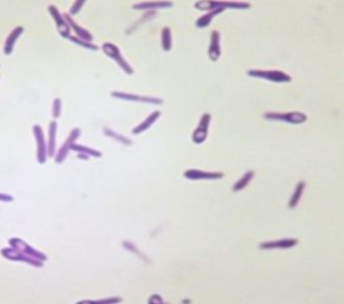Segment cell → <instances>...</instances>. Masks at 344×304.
I'll return each mask as SVG.
<instances>
[{"label":"cell","mask_w":344,"mask_h":304,"mask_svg":"<svg viewBox=\"0 0 344 304\" xmlns=\"http://www.w3.org/2000/svg\"><path fill=\"white\" fill-rule=\"evenodd\" d=\"M84 3H85V1H76V2H74L72 7H71V9H70V13L73 14V15L77 14L79 12V10L82 8V6L84 5Z\"/></svg>","instance_id":"27"},{"label":"cell","mask_w":344,"mask_h":304,"mask_svg":"<svg viewBox=\"0 0 344 304\" xmlns=\"http://www.w3.org/2000/svg\"><path fill=\"white\" fill-rule=\"evenodd\" d=\"M56 132H57V123L52 122L49 127V143H48V154L53 156L55 153L56 147Z\"/></svg>","instance_id":"22"},{"label":"cell","mask_w":344,"mask_h":304,"mask_svg":"<svg viewBox=\"0 0 344 304\" xmlns=\"http://www.w3.org/2000/svg\"><path fill=\"white\" fill-rule=\"evenodd\" d=\"M60 112H61V101L59 99H56L54 102V106H53L54 118H58L60 116Z\"/></svg>","instance_id":"28"},{"label":"cell","mask_w":344,"mask_h":304,"mask_svg":"<svg viewBox=\"0 0 344 304\" xmlns=\"http://www.w3.org/2000/svg\"><path fill=\"white\" fill-rule=\"evenodd\" d=\"M247 75L251 77L261 78L269 80L276 83H286L291 82L292 77L280 70H259V69H250L247 71Z\"/></svg>","instance_id":"1"},{"label":"cell","mask_w":344,"mask_h":304,"mask_svg":"<svg viewBox=\"0 0 344 304\" xmlns=\"http://www.w3.org/2000/svg\"><path fill=\"white\" fill-rule=\"evenodd\" d=\"M299 240L296 238H283L279 240L265 241L259 246L262 250H274V249H291L298 245Z\"/></svg>","instance_id":"11"},{"label":"cell","mask_w":344,"mask_h":304,"mask_svg":"<svg viewBox=\"0 0 344 304\" xmlns=\"http://www.w3.org/2000/svg\"><path fill=\"white\" fill-rule=\"evenodd\" d=\"M48 10L56 22V25H57V28L59 30L60 35L63 38H69L70 37V27H69L68 23L66 22L64 16L59 12V10L56 8L55 5H50L48 7Z\"/></svg>","instance_id":"7"},{"label":"cell","mask_w":344,"mask_h":304,"mask_svg":"<svg viewBox=\"0 0 344 304\" xmlns=\"http://www.w3.org/2000/svg\"><path fill=\"white\" fill-rule=\"evenodd\" d=\"M23 27L22 26H16L14 27L12 30H11V33L8 35L7 39H6V42H5V45H4V53L6 55H9L11 54V52L13 51V47L17 41V39L21 36V34L23 33Z\"/></svg>","instance_id":"16"},{"label":"cell","mask_w":344,"mask_h":304,"mask_svg":"<svg viewBox=\"0 0 344 304\" xmlns=\"http://www.w3.org/2000/svg\"><path fill=\"white\" fill-rule=\"evenodd\" d=\"M9 245L11 246V248L17 250L18 252L26 255V256H29V257H32L34 259H37L39 261H43L46 259V257L44 255H42L41 253L35 251L32 247H29L26 242H24L22 239L20 238H10L9 239Z\"/></svg>","instance_id":"5"},{"label":"cell","mask_w":344,"mask_h":304,"mask_svg":"<svg viewBox=\"0 0 344 304\" xmlns=\"http://www.w3.org/2000/svg\"><path fill=\"white\" fill-rule=\"evenodd\" d=\"M71 149L79 152V153H83V154H87V155H91V156H95V157H100L102 155V153L100 151L98 150H95V149H91V148H88V147H85V146H82V145H76V144H73Z\"/></svg>","instance_id":"24"},{"label":"cell","mask_w":344,"mask_h":304,"mask_svg":"<svg viewBox=\"0 0 344 304\" xmlns=\"http://www.w3.org/2000/svg\"><path fill=\"white\" fill-rule=\"evenodd\" d=\"M211 119L212 117L208 113L202 116L198 128L193 133V141L196 144H202L203 142L206 141L208 137V133H209V126L211 123Z\"/></svg>","instance_id":"6"},{"label":"cell","mask_w":344,"mask_h":304,"mask_svg":"<svg viewBox=\"0 0 344 304\" xmlns=\"http://www.w3.org/2000/svg\"><path fill=\"white\" fill-rule=\"evenodd\" d=\"M263 118L266 120H270V121L286 122V123L295 124V125L303 124L308 120L307 115H305L304 113H301V112H289V113H285V114L269 112V113H265L263 115Z\"/></svg>","instance_id":"3"},{"label":"cell","mask_w":344,"mask_h":304,"mask_svg":"<svg viewBox=\"0 0 344 304\" xmlns=\"http://www.w3.org/2000/svg\"><path fill=\"white\" fill-rule=\"evenodd\" d=\"M183 175L192 180H201V179H221L224 177L223 172L219 171H203L200 169H189L184 171Z\"/></svg>","instance_id":"9"},{"label":"cell","mask_w":344,"mask_h":304,"mask_svg":"<svg viewBox=\"0 0 344 304\" xmlns=\"http://www.w3.org/2000/svg\"><path fill=\"white\" fill-rule=\"evenodd\" d=\"M79 135H80V130H79L78 128L72 130V132L70 133L68 139L65 141L64 145L61 147V149H60L59 152H58V154H57V156H56V162H57V163H60V162H62V161L64 160V158H65L66 155L68 154L69 150L71 149V147H72L74 141L78 138Z\"/></svg>","instance_id":"14"},{"label":"cell","mask_w":344,"mask_h":304,"mask_svg":"<svg viewBox=\"0 0 344 304\" xmlns=\"http://www.w3.org/2000/svg\"><path fill=\"white\" fill-rule=\"evenodd\" d=\"M221 35L219 33V30H213L211 35V43L209 47V58L216 62L221 56V43H220Z\"/></svg>","instance_id":"13"},{"label":"cell","mask_w":344,"mask_h":304,"mask_svg":"<svg viewBox=\"0 0 344 304\" xmlns=\"http://www.w3.org/2000/svg\"><path fill=\"white\" fill-rule=\"evenodd\" d=\"M0 201L1 202H12L13 201V197L6 195V194H2L0 193Z\"/></svg>","instance_id":"29"},{"label":"cell","mask_w":344,"mask_h":304,"mask_svg":"<svg viewBox=\"0 0 344 304\" xmlns=\"http://www.w3.org/2000/svg\"><path fill=\"white\" fill-rule=\"evenodd\" d=\"M64 18H65L66 22L68 23L69 27H71V28L74 29L75 34L77 35V38L82 39V40L87 41V42H91V41L93 40L92 35L88 32V30H86V29L83 28L82 26H79V25L72 19V17H71L69 14L65 13V14H64Z\"/></svg>","instance_id":"15"},{"label":"cell","mask_w":344,"mask_h":304,"mask_svg":"<svg viewBox=\"0 0 344 304\" xmlns=\"http://www.w3.org/2000/svg\"><path fill=\"white\" fill-rule=\"evenodd\" d=\"M105 132H106L110 137H113V138L116 139L117 141H119V142H121V143H123V144L130 145V144L132 143L131 140H129L128 138L123 137V136H121V135H118V134H116V133H115V132H113V131H111V130H105Z\"/></svg>","instance_id":"26"},{"label":"cell","mask_w":344,"mask_h":304,"mask_svg":"<svg viewBox=\"0 0 344 304\" xmlns=\"http://www.w3.org/2000/svg\"><path fill=\"white\" fill-rule=\"evenodd\" d=\"M33 131H34V135L38 144V153H37L38 161L40 163H45L47 159L48 151H47V145L44 138V132L39 125H35L33 128Z\"/></svg>","instance_id":"10"},{"label":"cell","mask_w":344,"mask_h":304,"mask_svg":"<svg viewBox=\"0 0 344 304\" xmlns=\"http://www.w3.org/2000/svg\"><path fill=\"white\" fill-rule=\"evenodd\" d=\"M225 10V8H217V9H214V10H211L210 12L204 14L203 16H201L200 18H198L197 22H196V25L197 27L199 28H205L207 26H209V24L211 23V21L213 20V18L218 15V14H220L221 12H223Z\"/></svg>","instance_id":"18"},{"label":"cell","mask_w":344,"mask_h":304,"mask_svg":"<svg viewBox=\"0 0 344 304\" xmlns=\"http://www.w3.org/2000/svg\"><path fill=\"white\" fill-rule=\"evenodd\" d=\"M68 39H69L70 41H72L73 43H75V44H77V45H79V46H81V47H84V48H86V49L93 50V51L99 50V47H98L97 45H95V44H92L91 42H87V41H84V40H82V39H79V38L73 37V36H70Z\"/></svg>","instance_id":"25"},{"label":"cell","mask_w":344,"mask_h":304,"mask_svg":"<svg viewBox=\"0 0 344 304\" xmlns=\"http://www.w3.org/2000/svg\"><path fill=\"white\" fill-rule=\"evenodd\" d=\"M305 188H306V182L304 180L298 182V185H297V187H296V189L294 191V194L292 195L291 200L289 202V207L291 209H294V208H296L298 206V204H299V202H300V200L302 198V195H303V192H304Z\"/></svg>","instance_id":"20"},{"label":"cell","mask_w":344,"mask_h":304,"mask_svg":"<svg viewBox=\"0 0 344 304\" xmlns=\"http://www.w3.org/2000/svg\"><path fill=\"white\" fill-rule=\"evenodd\" d=\"M249 3L241 1H198L195 7L199 10H214L217 8H235V9H248Z\"/></svg>","instance_id":"2"},{"label":"cell","mask_w":344,"mask_h":304,"mask_svg":"<svg viewBox=\"0 0 344 304\" xmlns=\"http://www.w3.org/2000/svg\"><path fill=\"white\" fill-rule=\"evenodd\" d=\"M103 51L105 52L106 55H108L110 58H112L113 60H115V62L117 63V65L128 74H133L134 70L133 68L130 66V64L127 62L126 60L123 59L119 49L112 43H105L103 45Z\"/></svg>","instance_id":"4"},{"label":"cell","mask_w":344,"mask_h":304,"mask_svg":"<svg viewBox=\"0 0 344 304\" xmlns=\"http://www.w3.org/2000/svg\"><path fill=\"white\" fill-rule=\"evenodd\" d=\"M114 98L126 100V101H132V102H141L146 104H152V105H161L163 103L162 100L156 99V98H150V97H143V96H137V95H131L126 93H119V91H115L112 94Z\"/></svg>","instance_id":"12"},{"label":"cell","mask_w":344,"mask_h":304,"mask_svg":"<svg viewBox=\"0 0 344 304\" xmlns=\"http://www.w3.org/2000/svg\"><path fill=\"white\" fill-rule=\"evenodd\" d=\"M1 255L8 259V260H11V261H19V262H25L27 264H30V265H34L36 267H41L42 266V262L37 260V259H34L32 257H29V256H26L20 252H18L17 250L15 249H3L1 251Z\"/></svg>","instance_id":"8"},{"label":"cell","mask_w":344,"mask_h":304,"mask_svg":"<svg viewBox=\"0 0 344 304\" xmlns=\"http://www.w3.org/2000/svg\"><path fill=\"white\" fill-rule=\"evenodd\" d=\"M172 6V2L169 1H152V2H141L135 4V9H155V8H167Z\"/></svg>","instance_id":"19"},{"label":"cell","mask_w":344,"mask_h":304,"mask_svg":"<svg viewBox=\"0 0 344 304\" xmlns=\"http://www.w3.org/2000/svg\"><path fill=\"white\" fill-rule=\"evenodd\" d=\"M161 44L162 49L166 52L170 51L172 48V39H171V29L168 26L163 27L161 33Z\"/></svg>","instance_id":"23"},{"label":"cell","mask_w":344,"mask_h":304,"mask_svg":"<svg viewBox=\"0 0 344 304\" xmlns=\"http://www.w3.org/2000/svg\"><path fill=\"white\" fill-rule=\"evenodd\" d=\"M161 113L159 111H155L154 113H152L144 122L143 123H141L139 126H137L134 130H133V134H140L144 131H146L147 129H149L155 122L156 120H157L159 117H160Z\"/></svg>","instance_id":"17"},{"label":"cell","mask_w":344,"mask_h":304,"mask_svg":"<svg viewBox=\"0 0 344 304\" xmlns=\"http://www.w3.org/2000/svg\"><path fill=\"white\" fill-rule=\"evenodd\" d=\"M254 174H255L254 170H249V171H247L239 180H237V181L235 182L234 186H233V188H232V190H233L234 192H239V191L245 189V188L249 185V182L252 180Z\"/></svg>","instance_id":"21"}]
</instances>
